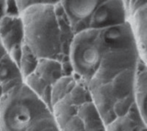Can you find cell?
<instances>
[{
	"instance_id": "5",
	"label": "cell",
	"mask_w": 147,
	"mask_h": 131,
	"mask_svg": "<svg viewBox=\"0 0 147 131\" xmlns=\"http://www.w3.org/2000/svg\"><path fill=\"white\" fill-rule=\"evenodd\" d=\"M103 44L107 51L138 48L131 23H125L100 30Z\"/></svg>"
},
{
	"instance_id": "7",
	"label": "cell",
	"mask_w": 147,
	"mask_h": 131,
	"mask_svg": "<svg viewBox=\"0 0 147 131\" xmlns=\"http://www.w3.org/2000/svg\"><path fill=\"white\" fill-rule=\"evenodd\" d=\"M134 95L142 121L147 128V66L141 57L136 68Z\"/></svg>"
},
{
	"instance_id": "12",
	"label": "cell",
	"mask_w": 147,
	"mask_h": 131,
	"mask_svg": "<svg viewBox=\"0 0 147 131\" xmlns=\"http://www.w3.org/2000/svg\"><path fill=\"white\" fill-rule=\"evenodd\" d=\"M8 9V3L6 1H0V27L1 23L5 17Z\"/></svg>"
},
{
	"instance_id": "2",
	"label": "cell",
	"mask_w": 147,
	"mask_h": 131,
	"mask_svg": "<svg viewBox=\"0 0 147 131\" xmlns=\"http://www.w3.org/2000/svg\"><path fill=\"white\" fill-rule=\"evenodd\" d=\"M106 52L100 30L88 29L76 33L69 48V59L74 72L88 84Z\"/></svg>"
},
{
	"instance_id": "9",
	"label": "cell",
	"mask_w": 147,
	"mask_h": 131,
	"mask_svg": "<svg viewBox=\"0 0 147 131\" xmlns=\"http://www.w3.org/2000/svg\"><path fill=\"white\" fill-rule=\"evenodd\" d=\"M136 75V68L127 70L118 74L110 82L116 97L121 99L134 93Z\"/></svg>"
},
{
	"instance_id": "1",
	"label": "cell",
	"mask_w": 147,
	"mask_h": 131,
	"mask_svg": "<svg viewBox=\"0 0 147 131\" xmlns=\"http://www.w3.org/2000/svg\"><path fill=\"white\" fill-rule=\"evenodd\" d=\"M51 114L41 98L27 86H17L0 99L1 131H28Z\"/></svg>"
},
{
	"instance_id": "13",
	"label": "cell",
	"mask_w": 147,
	"mask_h": 131,
	"mask_svg": "<svg viewBox=\"0 0 147 131\" xmlns=\"http://www.w3.org/2000/svg\"><path fill=\"white\" fill-rule=\"evenodd\" d=\"M140 57L144 63L147 66V51L146 52H140Z\"/></svg>"
},
{
	"instance_id": "8",
	"label": "cell",
	"mask_w": 147,
	"mask_h": 131,
	"mask_svg": "<svg viewBox=\"0 0 147 131\" xmlns=\"http://www.w3.org/2000/svg\"><path fill=\"white\" fill-rule=\"evenodd\" d=\"M140 52L147 51V3L139 9L129 21Z\"/></svg>"
},
{
	"instance_id": "6",
	"label": "cell",
	"mask_w": 147,
	"mask_h": 131,
	"mask_svg": "<svg viewBox=\"0 0 147 131\" xmlns=\"http://www.w3.org/2000/svg\"><path fill=\"white\" fill-rule=\"evenodd\" d=\"M102 1H62L61 7L74 25L78 26L76 33L90 29V18Z\"/></svg>"
},
{
	"instance_id": "10",
	"label": "cell",
	"mask_w": 147,
	"mask_h": 131,
	"mask_svg": "<svg viewBox=\"0 0 147 131\" xmlns=\"http://www.w3.org/2000/svg\"><path fill=\"white\" fill-rule=\"evenodd\" d=\"M59 1H16V5L20 11H25L33 6L40 5H54L57 4Z\"/></svg>"
},
{
	"instance_id": "4",
	"label": "cell",
	"mask_w": 147,
	"mask_h": 131,
	"mask_svg": "<svg viewBox=\"0 0 147 131\" xmlns=\"http://www.w3.org/2000/svg\"><path fill=\"white\" fill-rule=\"evenodd\" d=\"M124 1H102L92 14L90 29H103L128 21Z\"/></svg>"
},
{
	"instance_id": "3",
	"label": "cell",
	"mask_w": 147,
	"mask_h": 131,
	"mask_svg": "<svg viewBox=\"0 0 147 131\" xmlns=\"http://www.w3.org/2000/svg\"><path fill=\"white\" fill-rule=\"evenodd\" d=\"M140 59L138 48L106 52L98 71L88 83L90 87L93 89L99 85L110 82L127 70L136 69Z\"/></svg>"
},
{
	"instance_id": "11",
	"label": "cell",
	"mask_w": 147,
	"mask_h": 131,
	"mask_svg": "<svg viewBox=\"0 0 147 131\" xmlns=\"http://www.w3.org/2000/svg\"><path fill=\"white\" fill-rule=\"evenodd\" d=\"M124 3L129 21L139 9L147 3V1H124Z\"/></svg>"
}]
</instances>
